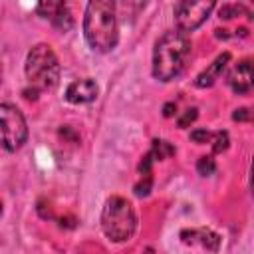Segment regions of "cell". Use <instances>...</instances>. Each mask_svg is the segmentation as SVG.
<instances>
[{
    "label": "cell",
    "instance_id": "6da1fadb",
    "mask_svg": "<svg viewBox=\"0 0 254 254\" xmlns=\"http://www.w3.org/2000/svg\"><path fill=\"white\" fill-rule=\"evenodd\" d=\"M83 36L91 50L107 54L117 46L119 28L115 16V4L109 0L89 2L83 16Z\"/></svg>",
    "mask_w": 254,
    "mask_h": 254
},
{
    "label": "cell",
    "instance_id": "7a4b0ae2",
    "mask_svg": "<svg viewBox=\"0 0 254 254\" xmlns=\"http://www.w3.org/2000/svg\"><path fill=\"white\" fill-rule=\"evenodd\" d=\"M190 56V40L181 30L165 32L153 50V75L159 81L175 79L187 65Z\"/></svg>",
    "mask_w": 254,
    "mask_h": 254
},
{
    "label": "cell",
    "instance_id": "3957f363",
    "mask_svg": "<svg viewBox=\"0 0 254 254\" xmlns=\"http://www.w3.org/2000/svg\"><path fill=\"white\" fill-rule=\"evenodd\" d=\"M24 69L28 83L36 93L52 89L60 81V62L48 44H38L28 52Z\"/></svg>",
    "mask_w": 254,
    "mask_h": 254
},
{
    "label": "cell",
    "instance_id": "277c9868",
    "mask_svg": "<svg viewBox=\"0 0 254 254\" xmlns=\"http://www.w3.org/2000/svg\"><path fill=\"white\" fill-rule=\"evenodd\" d=\"M101 228L113 242L129 240L137 228V214L131 202L123 196H109L101 210Z\"/></svg>",
    "mask_w": 254,
    "mask_h": 254
},
{
    "label": "cell",
    "instance_id": "5b68a950",
    "mask_svg": "<svg viewBox=\"0 0 254 254\" xmlns=\"http://www.w3.org/2000/svg\"><path fill=\"white\" fill-rule=\"evenodd\" d=\"M0 123H2V145L6 151L20 149L28 139V125L22 111L12 103L0 105Z\"/></svg>",
    "mask_w": 254,
    "mask_h": 254
},
{
    "label": "cell",
    "instance_id": "8992f818",
    "mask_svg": "<svg viewBox=\"0 0 254 254\" xmlns=\"http://www.w3.org/2000/svg\"><path fill=\"white\" fill-rule=\"evenodd\" d=\"M214 6H216L214 2H189V0L177 2L173 8V14H175V22L179 30L185 34L196 30L210 16Z\"/></svg>",
    "mask_w": 254,
    "mask_h": 254
},
{
    "label": "cell",
    "instance_id": "52a82bcc",
    "mask_svg": "<svg viewBox=\"0 0 254 254\" xmlns=\"http://www.w3.org/2000/svg\"><path fill=\"white\" fill-rule=\"evenodd\" d=\"M226 83L236 93H246L254 87V60H242L226 73Z\"/></svg>",
    "mask_w": 254,
    "mask_h": 254
},
{
    "label": "cell",
    "instance_id": "ba28073f",
    "mask_svg": "<svg viewBox=\"0 0 254 254\" xmlns=\"http://www.w3.org/2000/svg\"><path fill=\"white\" fill-rule=\"evenodd\" d=\"M36 10L42 18L50 20L62 32H67L73 28V16H71L67 4H64V2H42V4H38Z\"/></svg>",
    "mask_w": 254,
    "mask_h": 254
},
{
    "label": "cell",
    "instance_id": "9c48e42d",
    "mask_svg": "<svg viewBox=\"0 0 254 254\" xmlns=\"http://www.w3.org/2000/svg\"><path fill=\"white\" fill-rule=\"evenodd\" d=\"M99 93V87L93 79L83 77V79H75L67 85L65 89V99L73 105H81V103H91Z\"/></svg>",
    "mask_w": 254,
    "mask_h": 254
},
{
    "label": "cell",
    "instance_id": "30bf717a",
    "mask_svg": "<svg viewBox=\"0 0 254 254\" xmlns=\"http://www.w3.org/2000/svg\"><path fill=\"white\" fill-rule=\"evenodd\" d=\"M230 62V54L228 52H224V54H220L202 73H198V77H196V87H210V85H214V81L220 77V73H222V69L226 67V64Z\"/></svg>",
    "mask_w": 254,
    "mask_h": 254
},
{
    "label": "cell",
    "instance_id": "8fae6325",
    "mask_svg": "<svg viewBox=\"0 0 254 254\" xmlns=\"http://www.w3.org/2000/svg\"><path fill=\"white\" fill-rule=\"evenodd\" d=\"M149 155L157 161H161V159H167V157H171V155H175V147L169 143V141H161V139H155L153 141V149L149 151Z\"/></svg>",
    "mask_w": 254,
    "mask_h": 254
},
{
    "label": "cell",
    "instance_id": "7c38bea8",
    "mask_svg": "<svg viewBox=\"0 0 254 254\" xmlns=\"http://www.w3.org/2000/svg\"><path fill=\"white\" fill-rule=\"evenodd\" d=\"M244 12H246V6H244V4H222L220 10H218L220 18H224V20H230V18L240 16V14H244Z\"/></svg>",
    "mask_w": 254,
    "mask_h": 254
},
{
    "label": "cell",
    "instance_id": "4fadbf2b",
    "mask_svg": "<svg viewBox=\"0 0 254 254\" xmlns=\"http://www.w3.org/2000/svg\"><path fill=\"white\" fill-rule=\"evenodd\" d=\"M196 171L202 175V177H210L214 171H216V163L212 157H200L198 163H196Z\"/></svg>",
    "mask_w": 254,
    "mask_h": 254
},
{
    "label": "cell",
    "instance_id": "5bb4252c",
    "mask_svg": "<svg viewBox=\"0 0 254 254\" xmlns=\"http://www.w3.org/2000/svg\"><path fill=\"white\" fill-rule=\"evenodd\" d=\"M228 149V133L226 131H216L212 135V151L214 153H222Z\"/></svg>",
    "mask_w": 254,
    "mask_h": 254
},
{
    "label": "cell",
    "instance_id": "9a60e30c",
    "mask_svg": "<svg viewBox=\"0 0 254 254\" xmlns=\"http://www.w3.org/2000/svg\"><path fill=\"white\" fill-rule=\"evenodd\" d=\"M212 135L214 133H208L206 129H196V131L190 133V139L194 143H206V141H212Z\"/></svg>",
    "mask_w": 254,
    "mask_h": 254
},
{
    "label": "cell",
    "instance_id": "2e32d148",
    "mask_svg": "<svg viewBox=\"0 0 254 254\" xmlns=\"http://www.w3.org/2000/svg\"><path fill=\"white\" fill-rule=\"evenodd\" d=\"M194 119H196V109H187V113L179 119V125H181V127H187V125L192 123Z\"/></svg>",
    "mask_w": 254,
    "mask_h": 254
},
{
    "label": "cell",
    "instance_id": "e0dca14e",
    "mask_svg": "<svg viewBox=\"0 0 254 254\" xmlns=\"http://www.w3.org/2000/svg\"><path fill=\"white\" fill-rule=\"evenodd\" d=\"M175 111H177V105H175V103H167V105L163 107V115H165V117H173Z\"/></svg>",
    "mask_w": 254,
    "mask_h": 254
},
{
    "label": "cell",
    "instance_id": "ac0fdd59",
    "mask_svg": "<svg viewBox=\"0 0 254 254\" xmlns=\"http://www.w3.org/2000/svg\"><path fill=\"white\" fill-rule=\"evenodd\" d=\"M250 190L254 196V159H252V167H250Z\"/></svg>",
    "mask_w": 254,
    "mask_h": 254
},
{
    "label": "cell",
    "instance_id": "d6986e66",
    "mask_svg": "<svg viewBox=\"0 0 254 254\" xmlns=\"http://www.w3.org/2000/svg\"><path fill=\"white\" fill-rule=\"evenodd\" d=\"M250 18H252V20H254V10H252V16H250Z\"/></svg>",
    "mask_w": 254,
    "mask_h": 254
}]
</instances>
